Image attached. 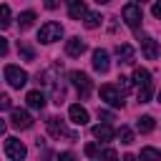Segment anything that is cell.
<instances>
[{"instance_id":"cell-1","label":"cell","mask_w":161,"mask_h":161,"mask_svg":"<svg viewBox=\"0 0 161 161\" xmlns=\"http://www.w3.org/2000/svg\"><path fill=\"white\" fill-rule=\"evenodd\" d=\"M133 83H136V98H138V103H148L151 101V93H153L151 73L146 68H136L133 70Z\"/></svg>"},{"instance_id":"cell-2","label":"cell","mask_w":161,"mask_h":161,"mask_svg":"<svg viewBox=\"0 0 161 161\" xmlns=\"http://www.w3.org/2000/svg\"><path fill=\"white\" fill-rule=\"evenodd\" d=\"M53 73H55V68H48V70L43 73V83L50 88V98H53V103L60 106V103L65 101V86H63L60 78H53Z\"/></svg>"},{"instance_id":"cell-3","label":"cell","mask_w":161,"mask_h":161,"mask_svg":"<svg viewBox=\"0 0 161 161\" xmlns=\"http://www.w3.org/2000/svg\"><path fill=\"white\" fill-rule=\"evenodd\" d=\"M60 38H63V25H60V23L48 20V23H43L40 30H38V40L45 43V45H50V43H55V40H60Z\"/></svg>"},{"instance_id":"cell-4","label":"cell","mask_w":161,"mask_h":161,"mask_svg":"<svg viewBox=\"0 0 161 161\" xmlns=\"http://www.w3.org/2000/svg\"><path fill=\"white\" fill-rule=\"evenodd\" d=\"M3 75H5V80H8L10 88H23V86L28 83V73H25L20 65H13V63H8V65L3 68Z\"/></svg>"},{"instance_id":"cell-5","label":"cell","mask_w":161,"mask_h":161,"mask_svg":"<svg viewBox=\"0 0 161 161\" xmlns=\"http://www.w3.org/2000/svg\"><path fill=\"white\" fill-rule=\"evenodd\" d=\"M68 80L75 86V91H78V96H80V98H88V96H91L93 83H91V78H88L83 70H70V73H68Z\"/></svg>"},{"instance_id":"cell-6","label":"cell","mask_w":161,"mask_h":161,"mask_svg":"<svg viewBox=\"0 0 161 161\" xmlns=\"http://www.w3.org/2000/svg\"><path fill=\"white\" fill-rule=\"evenodd\" d=\"M45 123H48V133H50L53 138H68V141H75V138H78L75 131H68L65 123H63V118H58V116H50Z\"/></svg>"},{"instance_id":"cell-7","label":"cell","mask_w":161,"mask_h":161,"mask_svg":"<svg viewBox=\"0 0 161 161\" xmlns=\"http://www.w3.org/2000/svg\"><path fill=\"white\" fill-rule=\"evenodd\" d=\"M121 18L126 20V25H128L131 30H138V28H141V20H143L141 5H138V3H128V5L121 10Z\"/></svg>"},{"instance_id":"cell-8","label":"cell","mask_w":161,"mask_h":161,"mask_svg":"<svg viewBox=\"0 0 161 161\" xmlns=\"http://www.w3.org/2000/svg\"><path fill=\"white\" fill-rule=\"evenodd\" d=\"M5 156H8V158H13V161H23V158L28 156V148L23 146V141H18V138L8 136V138H5Z\"/></svg>"},{"instance_id":"cell-9","label":"cell","mask_w":161,"mask_h":161,"mask_svg":"<svg viewBox=\"0 0 161 161\" xmlns=\"http://www.w3.org/2000/svg\"><path fill=\"white\" fill-rule=\"evenodd\" d=\"M101 98L113 108H123V93L118 86H101Z\"/></svg>"},{"instance_id":"cell-10","label":"cell","mask_w":161,"mask_h":161,"mask_svg":"<svg viewBox=\"0 0 161 161\" xmlns=\"http://www.w3.org/2000/svg\"><path fill=\"white\" fill-rule=\"evenodd\" d=\"M10 123L15 128H30L33 126V116L28 111H23V108H13L10 111Z\"/></svg>"},{"instance_id":"cell-11","label":"cell","mask_w":161,"mask_h":161,"mask_svg":"<svg viewBox=\"0 0 161 161\" xmlns=\"http://www.w3.org/2000/svg\"><path fill=\"white\" fill-rule=\"evenodd\" d=\"M138 40H141V50H143V55H146L148 60H156V58H158V43H156L151 35H138Z\"/></svg>"},{"instance_id":"cell-12","label":"cell","mask_w":161,"mask_h":161,"mask_svg":"<svg viewBox=\"0 0 161 161\" xmlns=\"http://www.w3.org/2000/svg\"><path fill=\"white\" fill-rule=\"evenodd\" d=\"M108 68H111L108 50H103V48H96V50H93V70H98V73H108Z\"/></svg>"},{"instance_id":"cell-13","label":"cell","mask_w":161,"mask_h":161,"mask_svg":"<svg viewBox=\"0 0 161 161\" xmlns=\"http://www.w3.org/2000/svg\"><path fill=\"white\" fill-rule=\"evenodd\" d=\"M93 136L101 141V143H108V141H113V136H116V131H113V126L108 123V121H103V123H98V126H93Z\"/></svg>"},{"instance_id":"cell-14","label":"cell","mask_w":161,"mask_h":161,"mask_svg":"<svg viewBox=\"0 0 161 161\" xmlns=\"http://www.w3.org/2000/svg\"><path fill=\"white\" fill-rule=\"evenodd\" d=\"M68 116H70V121H73L75 126H86V123H88V111H86L80 103H73V106L68 108Z\"/></svg>"},{"instance_id":"cell-15","label":"cell","mask_w":161,"mask_h":161,"mask_svg":"<svg viewBox=\"0 0 161 161\" xmlns=\"http://www.w3.org/2000/svg\"><path fill=\"white\" fill-rule=\"evenodd\" d=\"M65 53H68L70 58H78V55L86 53V43H83L80 38H68V40H65Z\"/></svg>"},{"instance_id":"cell-16","label":"cell","mask_w":161,"mask_h":161,"mask_svg":"<svg viewBox=\"0 0 161 161\" xmlns=\"http://www.w3.org/2000/svg\"><path fill=\"white\" fill-rule=\"evenodd\" d=\"M116 53H118L121 63H126V65H133V60H136V53H133V48H131L128 43H121V45H116Z\"/></svg>"},{"instance_id":"cell-17","label":"cell","mask_w":161,"mask_h":161,"mask_svg":"<svg viewBox=\"0 0 161 161\" xmlns=\"http://www.w3.org/2000/svg\"><path fill=\"white\" fill-rule=\"evenodd\" d=\"M25 101H28V106H30V108H35V111H43V108H45V103H48V101H45V96H43L40 91H30V93L25 96Z\"/></svg>"},{"instance_id":"cell-18","label":"cell","mask_w":161,"mask_h":161,"mask_svg":"<svg viewBox=\"0 0 161 161\" xmlns=\"http://www.w3.org/2000/svg\"><path fill=\"white\" fill-rule=\"evenodd\" d=\"M86 13H88V10H86V3H83V0H68V15H70L73 20H80Z\"/></svg>"},{"instance_id":"cell-19","label":"cell","mask_w":161,"mask_h":161,"mask_svg":"<svg viewBox=\"0 0 161 161\" xmlns=\"http://www.w3.org/2000/svg\"><path fill=\"white\" fill-rule=\"evenodd\" d=\"M153 126H156V123H153V116H141V118L136 121V128H138L141 133H151Z\"/></svg>"},{"instance_id":"cell-20","label":"cell","mask_w":161,"mask_h":161,"mask_svg":"<svg viewBox=\"0 0 161 161\" xmlns=\"http://www.w3.org/2000/svg\"><path fill=\"white\" fill-rule=\"evenodd\" d=\"M33 23H35V13H33V10H25V13H20V18H18V25H20V30H28Z\"/></svg>"},{"instance_id":"cell-21","label":"cell","mask_w":161,"mask_h":161,"mask_svg":"<svg viewBox=\"0 0 161 161\" xmlns=\"http://www.w3.org/2000/svg\"><path fill=\"white\" fill-rule=\"evenodd\" d=\"M83 25H86L88 30H96V28L101 25V13H86V15H83Z\"/></svg>"},{"instance_id":"cell-22","label":"cell","mask_w":161,"mask_h":161,"mask_svg":"<svg viewBox=\"0 0 161 161\" xmlns=\"http://www.w3.org/2000/svg\"><path fill=\"white\" fill-rule=\"evenodd\" d=\"M116 136L121 138V143H123V146H131V143H133V131H131L128 126H121Z\"/></svg>"},{"instance_id":"cell-23","label":"cell","mask_w":161,"mask_h":161,"mask_svg":"<svg viewBox=\"0 0 161 161\" xmlns=\"http://www.w3.org/2000/svg\"><path fill=\"white\" fill-rule=\"evenodd\" d=\"M18 53H20L25 60H35V53H33V48H30L28 43H23V40L18 43Z\"/></svg>"},{"instance_id":"cell-24","label":"cell","mask_w":161,"mask_h":161,"mask_svg":"<svg viewBox=\"0 0 161 161\" xmlns=\"http://www.w3.org/2000/svg\"><path fill=\"white\" fill-rule=\"evenodd\" d=\"M0 18H3V20H0V28L5 30V28L10 25V8H8V5H3V8H0Z\"/></svg>"},{"instance_id":"cell-25","label":"cell","mask_w":161,"mask_h":161,"mask_svg":"<svg viewBox=\"0 0 161 161\" xmlns=\"http://www.w3.org/2000/svg\"><path fill=\"white\" fill-rule=\"evenodd\" d=\"M131 83H133L131 78H126V75H118V83H116V86H118V88H121V93L126 96V93L131 91Z\"/></svg>"},{"instance_id":"cell-26","label":"cell","mask_w":161,"mask_h":161,"mask_svg":"<svg viewBox=\"0 0 161 161\" xmlns=\"http://www.w3.org/2000/svg\"><path fill=\"white\" fill-rule=\"evenodd\" d=\"M141 158H161V151H158V148L146 146V148H141Z\"/></svg>"},{"instance_id":"cell-27","label":"cell","mask_w":161,"mask_h":161,"mask_svg":"<svg viewBox=\"0 0 161 161\" xmlns=\"http://www.w3.org/2000/svg\"><path fill=\"white\" fill-rule=\"evenodd\" d=\"M86 156H88V158H98V156H101V148H98L96 143H88V146H86Z\"/></svg>"},{"instance_id":"cell-28","label":"cell","mask_w":161,"mask_h":161,"mask_svg":"<svg viewBox=\"0 0 161 161\" xmlns=\"http://www.w3.org/2000/svg\"><path fill=\"white\" fill-rule=\"evenodd\" d=\"M98 158H118V153L113 148H101V156Z\"/></svg>"},{"instance_id":"cell-29","label":"cell","mask_w":161,"mask_h":161,"mask_svg":"<svg viewBox=\"0 0 161 161\" xmlns=\"http://www.w3.org/2000/svg\"><path fill=\"white\" fill-rule=\"evenodd\" d=\"M0 108H3V111L10 108V96H0Z\"/></svg>"},{"instance_id":"cell-30","label":"cell","mask_w":161,"mask_h":161,"mask_svg":"<svg viewBox=\"0 0 161 161\" xmlns=\"http://www.w3.org/2000/svg\"><path fill=\"white\" fill-rule=\"evenodd\" d=\"M151 13H153V18H158V20H161V0H158V3H153Z\"/></svg>"},{"instance_id":"cell-31","label":"cell","mask_w":161,"mask_h":161,"mask_svg":"<svg viewBox=\"0 0 161 161\" xmlns=\"http://www.w3.org/2000/svg\"><path fill=\"white\" fill-rule=\"evenodd\" d=\"M98 118H103V121H113V113H111V111H98Z\"/></svg>"},{"instance_id":"cell-32","label":"cell","mask_w":161,"mask_h":161,"mask_svg":"<svg viewBox=\"0 0 161 161\" xmlns=\"http://www.w3.org/2000/svg\"><path fill=\"white\" fill-rule=\"evenodd\" d=\"M43 5H45L48 10H55V8H58V0H43Z\"/></svg>"},{"instance_id":"cell-33","label":"cell","mask_w":161,"mask_h":161,"mask_svg":"<svg viewBox=\"0 0 161 161\" xmlns=\"http://www.w3.org/2000/svg\"><path fill=\"white\" fill-rule=\"evenodd\" d=\"M0 53H3V55H8V40H5V38L0 40Z\"/></svg>"},{"instance_id":"cell-34","label":"cell","mask_w":161,"mask_h":161,"mask_svg":"<svg viewBox=\"0 0 161 161\" xmlns=\"http://www.w3.org/2000/svg\"><path fill=\"white\" fill-rule=\"evenodd\" d=\"M58 158H63V161H70V158H75V156H73V153H70V151H65V153H60V156H58Z\"/></svg>"},{"instance_id":"cell-35","label":"cell","mask_w":161,"mask_h":161,"mask_svg":"<svg viewBox=\"0 0 161 161\" xmlns=\"http://www.w3.org/2000/svg\"><path fill=\"white\" fill-rule=\"evenodd\" d=\"M96 3H98V5H106V3H111V0H96Z\"/></svg>"},{"instance_id":"cell-36","label":"cell","mask_w":161,"mask_h":161,"mask_svg":"<svg viewBox=\"0 0 161 161\" xmlns=\"http://www.w3.org/2000/svg\"><path fill=\"white\" fill-rule=\"evenodd\" d=\"M131 3H138V5H143V3H146V0H131Z\"/></svg>"},{"instance_id":"cell-37","label":"cell","mask_w":161,"mask_h":161,"mask_svg":"<svg viewBox=\"0 0 161 161\" xmlns=\"http://www.w3.org/2000/svg\"><path fill=\"white\" fill-rule=\"evenodd\" d=\"M156 98H158V103H161V91H158V96H156Z\"/></svg>"}]
</instances>
